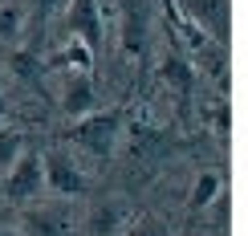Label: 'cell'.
I'll list each match as a JSON object with an SVG mask.
<instances>
[{
    "label": "cell",
    "mask_w": 248,
    "mask_h": 236,
    "mask_svg": "<svg viewBox=\"0 0 248 236\" xmlns=\"http://www.w3.org/2000/svg\"><path fill=\"white\" fill-rule=\"evenodd\" d=\"M118 130H122V118L110 110V114H86L78 118V130H74V142L81 151H90L94 159H110L118 142Z\"/></svg>",
    "instance_id": "1"
},
{
    "label": "cell",
    "mask_w": 248,
    "mask_h": 236,
    "mask_svg": "<svg viewBox=\"0 0 248 236\" xmlns=\"http://www.w3.org/2000/svg\"><path fill=\"white\" fill-rule=\"evenodd\" d=\"M41 188H45V171H41V155H29V151H20V159L13 167L0 175V191H4L8 200L25 204V200H37Z\"/></svg>",
    "instance_id": "2"
},
{
    "label": "cell",
    "mask_w": 248,
    "mask_h": 236,
    "mask_svg": "<svg viewBox=\"0 0 248 236\" xmlns=\"http://www.w3.org/2000/svg\"><path fill=\"white\" fill-rule=\"evenodd\" d=\"M41 171H45V188H53L57 196H86V175L69 163L61 151H49V155H41Z\"/></svg>",
    "instance_id": "3"
},
{
    "label": "cell",
    "mask_w": 248,
    "mask_h": 236,
    "mask_svg": "<svg viewBox=\"0 0 248 236\" xmlns=\"http://www.w3.org/2000/svg\"><path fill=\"white\" fill-rule=\"evenodd\" d=\"M69 33H74V41H81V45L94 49L98 45V0H69Z\"/></svg>",
    "instance_id": "4"
},
{
    "label": "cell",
    "mask_w": 248,
    "mask_h": 236,
    "mask_svg": "<svg viewBox=\"0 0 248 236\" xmlns=\"http://www.w3.org/2000/svg\"><path fill=\"white\" fill-rule=\"evenodd\" d=\"M61 110H65L69 118H86L90 110H94V81H90L86 74L74 78L65 86V94H61Z\"/></svg>",
    "instance_id": "5"
},
{
    "label": "cell",
    "mask_w": 248,
    "mask_h": 236,
    "mask_svg": "<svg viewBox=\"0 0 248 236\" xmlns=\"http://www.w3.org/2000/svg\"><path fill=\"white\" fill-rule=\"evenodd\" d=\"M126 224V208L122 204H98L90 212V236H118Z\"/></svg>",
    "instance_id": "6"
},
{
    "label": "cell",
    "mask_w": 248,
    "mask_h": 236,
    "mask_svg": "<svg viewBox=\"0 0 248 236\" xmlns=\"http://www.w3.org/2000/svg\"><path fill=\"white\" fill-rule=\"evenodd\" d=\"M220 191H224L220 171H200V175H195V183H191L187 204H191V208H208V204H216V200H220Z\"/></svg>",
    "instance_id": "7"
},
{
    "label": "cell",
    "mask_w": 248,
    "mask_h": 236,
    "mask_svg": "<svg viewBox=\"0 0 248 236\" xmlns=\"http://www.w3.org/2000/svg\"><path fill=\"white\" fill-rule=\"evenodd\" d=\"M159 74H163V81H167V86H175V90H179V94H187V90H191V81H195L191 65H187L183 57H163Z\"/></svg>",
    "instance_id": "8"
},
{
    "label": "cell",
    "mask_w": 248,
    "mask_h": 236,
    "mask_svg": "<svg viewBox=\"0 0 248 236\" xmlns=\"http://www.w3.org/2000/svg\"><path fill=\"white\" fill-rule=\"evenodd\" d=\"M20 151H25V135L13 126H0V175L20 159Z\"/></svg>",
    "instance_id": "9"
},
{
    "label": "cell",
    "mask_w": 248,
    "mask_h": 236,
    "mask_svg": "<svg viewBox=\"0 0 248 236\" xmlns=\"http://www.w3.org/2000/svg\"><path fill=\"white\" fill-rule=\"evenodd\" d=\"M191 13L200 20H208L216 33L224 29V0H191Z\"/></svg>",
    "instance_id": "10"
},
{
    "label": "cell",
    "mask_w": 248,
    "mask_h": 236,
    "mask_svg": "<svg viewBox=\"0 0 248 236\" xmlns=\"http://www.w3.org/2000/svg\"><path fill=\"white\" fill-rule=\"evenodd\" d=\"M29 236H65V228H61V216H29Z\"/></svg>",
    "instance_id": "11"
},
{
    "label": "cell",
    "mask_w": 248,
    "mask_h": 236,
    "mask_svg": "<svg viewBox=\"0 0 248 236\" xmlns=\"http://www.w3.org/2000/svg\"><path fill=\"white\" fill-rule=\"evenodd\" d=\"M20 33V8L16 4H0V41Z\"/></svg>",
    "instance_id": "12"
},
{
    "label": "cell",
    "mask_w": 248,
    "mask_h": 236,
    "mask_svg": "<svg viewBox=\"0 0 248 236\" xmlns=\"http://www.w3.org/2000/svg\"><path fill=\"white\" fill-rule=\"evenodd\" d=\"M65 57H69V65H74L78 74H86V69H90V61H94V49H90V45H81V41H74V45L65 49Z\"/></svg>",
    "instance_id": "13"
},
{
    "label": "cell",
    "mask_w": 248,
    "mask_h": 236,
    "mask_svg": "<svg viewBox=\"0 0 248 236\" xmlns=\"http://www.w3.org/2000/svg\"><path fill=\"white\" fill-rule=\"evenodd\" d=\"M130 236H171V232L163 228V220H155V216H142V220L130 228Z\"/></svg>",
    "instance_id": "14"
},
{
    "label": "cell",
    "mask_w": 248,
    "mask_h": 236,
    "mask_svg": "<svg viewBox=\"0 0 248 236\" xmlns=\"http://www.w3.org/2000/svg\"><path fill=\"white\" fill-rule=\"evenodd\" d=\"M16 74H20V78H29V74H33V57H25V53H20V57H16Z\"/></svg>",
    "instance_id": "15"
},
{
    "label": "cell",
    "mask_w": 248,
    "mask_h": 236,
    "mask_svg": "<svg viewBox=\"0 0 248 236\" xmlns=\"http://www.w3.org/2000/svg\"><path fill=\"white\" fill-rule=\"evenodd\" d=\"M4 110H8V102H4V94H0V118H4Z\"/></svg>",
    "instance_id": "16"
}]
</instances>
